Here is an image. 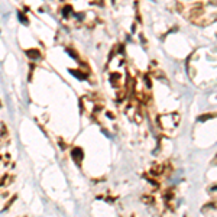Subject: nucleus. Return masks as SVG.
Wrapping results in <instances>:
<instances>
[{
	"instance_id": "f03ea898",
	"label": "nucleus",
	"mask_w": 217,
	"mask_h": 217,
	"mask_svg": "<svg viewBox=\"0 0 217 217\" xmlns=\"http://www.w3.org/2000/svg\"><path fill=\"white\" fill-rule=\"evenodd\" d=\"M15 200H16V195H13V197L10 198V201H7V204H6V207H5V211H6V210H7V208H9V207L12 206V203H13Z\"/></svg>"
},
{
	"instance_id": "f257e3e1",
	"label": "nucleus",
	"mask_w": 217,
	"mask_h": 217,
	"mask_svg": "<svg viewBox=\"0 0 217 217\" xmlns=\"http://www.w3.org/2000/svg\"><path fill=\"white\" fill-rule=\"evenodd\" d=\"M81 156H83V152H81V149H74V152H73V158L80 164V161H81Z\"/></svg>"
}]
</instances>
